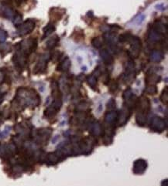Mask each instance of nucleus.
Masks as SVG:
<instances>
[{
  "label": "nucleus",
  "mask_w": 168,
  "mask_h": 186,
  "mask_svg": "<svg viewBox=\"0 0 168 186\" xmlns=\"http://www.w3.org/2000/svg\"><path fill=\"white\" fill-rule=\"evenodd\" d=\"M15 100L18 105L37 107L41 103V97L33 89L20 87L16 91Z\"/></svg>",
  "instance_id": "obj_1"
},
{
  "label": "nucleus",
  "mask_w": 168,
  "mask_h": 186,
  "mask_svg": "<svg viewBox=\"0 0 168 186\" xmlns=\"http://www.w3.org/2000/svg\"><path fill=\"white\" fill-rule=\"evenodd\" d=\"M37 47V40L36 39H28L24 40L19 43H18L17 50L22 52L27 56H29L33 52H34Z\"/></svg>",
  "instance_id": "obj_2"
},
{
  "label": "nucleus",
  "mask_w": 168,
  "mask_h": 186,
  "mask_svg": "<svg viewBox=\"0 0 168 186\" xmlns=\"http://www.w3.org/2000/svg\"><path fill=\"white\" fill-rule=\"evenodd\" d=\"M130 43V48L128 50V53L133 59H136L139 57L141 53L142 42L140 39L137 37H132L131 40L129 42Z\"/></svg>",
  "instance_id": "obj_3"
},
{
  "label": "nucleus",
  "mask_w": 168,
  "mask_h": 186,
  "mask_svg": "<svg viewBox=\"0 0 168 186\" xmlns=\"http://www.w3.org/2000/svg\"><path fill=\"white\" fill-rule=\"evenodd\" d=\"M36 26V23L33 19H27L17 26V34L19 37H23L32 33Z\"/></svg>",
  "instance_id": "obj_4"
},
{
  "label": "nucleus",
  "mask_w": 168,
  "mask_h": 186,
  "mask_svg": "<svg viewBox=\"0 0 168 186\" xmlns=\"http://www.w3.org/2000/svg\"><path fill=\"white\" fill-rule=\"evenodd\" d=\"M50 60V55L49 53H45L42 56H41L40 60H38V62L33 68V73L38 75L45 73L46 67H47V63Z\"/></svg>",
  "instance_id": "obj_5"
},
{
  "label": "nucleus",
  "mask_w": 168,
  "mask_h": 186,
  "mask_svg": "<svg viewBox=\"0 0 168 186\" xmlns=\"http://www.w3.org/2000/svg\"><path fill=\"white\" fill-rule=\"evenodd\" d=\"M167 122L161 117L155 116L150 121V129L154 132L161 133L166 129Z\"/></svg>",
  "instance_id": "obj_6"
},
{
  "label": "nucleus",
  "mask_w": 168,
  "mask_h": 186,
  "mask_svg": "<svg viewBox=\"0 0 168 186\" xmlns=\"http://www.w3.org/2000/svg\"><path fill=\"white\" fill-rule=\"evenodd\" d=\"M124 81L126 83H131L136 78V71L134 62L133 60H130L126 63V71L123 75Z\"/></svg>",
  "instance_id": "obj_7"
},
{
  "label": "nucleus",
  "mask_w": 168,
  "mask_h": 186,
  "mask_svg": "<svg viewBox=\"0 0 168 186\" xmlns=\"http://www.w3.org/2000/svg\"><path fill=\"white\" fill-rule=\"evenodd\" d=\"M136 107L137 108V112L148 114L150 110V101L147 97L142 96L137 99Z\"/></svg>",
  "instance_id": "obj_8"
},
{
  "label": "nucleus",
  "mask_w": 168,
  "mask_h": 186,
  "mask_svg": "<svg viewBox=\"0 0 168 186\" xmlns=\"http://www.w3.org/2000/svg\"><path fill=\"white\" fill-rule=\"evenodd\" d=\"M131 111L132 110L130 108L124 105L120 113L118 114V121H117V122L119 124L120 126H123L127 123L130 116H131Z\"/></svg>",
  "instance_id": "obj_9"
},
{
  "label": "nucleus",
  "mask_w": 168,
  "mask_h": 186,
  "mask_svg": "<svg viewBox=\"0 0 168 186\" xmlns=\"http://www.w3.org/2000/svg\"><path fill=\"white\" fill-rule=\"evenodd\" d=\"M27 57L28 56L23 53L22 52L17 50L15 55L13 57V62L14 63L15 66L19 68H23L25 67L27 63Z\"/></svg>",
  "instance_id": "obj_10"
},
{
  "label": "nucleus",
  "mask_w": 168,
  "mask_h": 186,
  "mask_svg": "<svg viewBox=\"0 0 168 186\" xmlns=\"http://www.w3.org/2000/svg\"><path fill=\"white\" fill-rule=\"evenodd\" d=\"M161 77L160 75L157 74L151 68L147 71V76L145 78V82L147 85H156L157 83L161 81Z\"/></svg>",
  "instance_id": "obj_11"
},
{
  "label": "nucleus",
  "mask_w": 168,
  "mask_h": 186,
  "mask_svg": "<svg viewBox=\"0 0 168 186\" xmlns=\"http://www.w3.org/2000/svg\"><path fill=\"white\" fill-rule=\"evenodd\" d=\"M147 168V162L144 159H137L133 164V171L136 175H142Z\"/></svg>",
  "instance_id": "obj_12"
},
{
  "label": "nucleus",
  "mask_w": 168,
  "mask_h": 186,
  "mask_svg": "<svg viewBox=\"0 0 168 186\" xmlns=\"http://www.w3.org/2000/svg\"><path fill=\"white\" fill-rule=\"evenodd\" d=\"M52 130L50 128H42L37 130V141L46 142L48 141L49 138L51 135Z\"/></svg>",
  "instance_id": "obj_13"
},
{
  "label": "nucleus",
  "mask_w": 168,
  "mask_h": 186,
  "mask_svg": "<svg viewBox=\"0 0 168 186\" xmlns=\"http://www.w3.org/2000/svg\"><path fill=\"white\" fill-rule=\"evenodd\" d=\"M89 131L91 134L94 137H98L102 134V125L99 123V121H91L90 124H89Z\"/></svg>",
  "instance_id": "obj_14"
},
{
  "label": "nucleus",
  "mask_w": 168,
  "mask_h": 186,
  "mask_svg": "<svg viewBox=\"0 0 168 186\" xmlns=\"http://www.w3.org/2000/svg\"><path fill=\"white\" fill-rule=\"evenodd\" d=\"M64 157H62V155H60L57 151H56L54 153H50L47 155L46 156V164L48 165H54L57 164L60 160H62Z\"/></svg>",
  "instance_id": "obj_15"
},
{
  "label": "nucleus",
  "mask_w": 168,
  "mask_h": 186,
  "mask_svg": "<svg viewBox=\"0 0 168 186\" xmlns=\"http://www.w3.org/2000/svg\"><path fill=\"white\" fill-rule=\"evenodd\" d=\"M103 39H104L105 42H107L111 48L113 49L114 50H116L115 48L116 47V37L115 33H113V32L105 33L103 35Z\"/></svg>",
  "instance_id": "obj_16"
},
{
  "label": "nucleus",
  "mask_w": 168,
  "mask_h": 186,
  "mask_svg": "<svg viewBox=\"0 0 168 186\" xmlns=\"http://www.w3.org/2000/svg\"><path fill=\"white\" fill-rule=\"evenodd\" d=\"M164 38V36L160 34L159 33L156 32L154 29L152 28L148 33V36H147V41L151 43L153 42H159L162 41Z\"/></svg>",
  "instance_id": "obj_17"
},
{
  "label": "nucleus",
  "mask_w": 168,
  "mask_h": 186,
  "mask_svg": "<svg viewBox=\"0 0 168 186\" xmlns=\"http://www.w3.org/2000/svg\"><path fill=\"white\" fill-rule=\"evenodd\" d=\"M156 32L159 33L160 34L164 36L167 33V26L166 24L163 23V22L160 21V20H157L155 21L154 23L153 24V27H152Z\"/></svg>",
  "instance_id": "obj_18"
},
{
  "label": "nucleus",
  "mask_w": 168,
  "mask_h": 186,
  "mask_svg": "<svg viewBox=\"0 0 168 186\" xmlns=\"http://www.w3.org/2000/svg\"><path fill=\"white\" fill-rule=\"evenodd\" d=\"M118 112L114 111L107 112L105 116V122L108 125L114 124L118 121Z\"/></svg>",
  "instance_id": "obj_19"
},
{
  "label": "nucleus",
  "mask_w": 168,
  "mask_h": 186,
  "mask_svg": "<svg viewBox=\"0 0 168 186\" xmlns=\"http://www.w3.org/2000/svg\"><path fill=\"white\" fill-rule=\"evenodd\" d=\"M100 55L102 59L103 62H104L106 65H111L114 62V57L112 56V54L110 53V52L108 50H102L100 51Z\"/></svg>",
  "instance_id": "obj_20"
},
{
  "label": "nucleus",
  "mask_w": 168,
  "mask_h": 186,
  "mask_svg": "<svg viewBox=\"0 0 168 186\" xmlns=\"http://www.w3.org/2000/svg\"><path fill=\"white\" fill-rule=\"evenodd\" d=\"M71 60H70V58L68 56H66L59 63V65L57 67V70L58 71H60V72H67L71 68Z\"/></svg>",
  "instance_id": "obj_21"
},
{
  "label": "nucleus",
  "mask_w": 168,
  "mask_h": 186,
  "mask_svg": "<svg viewBox=\"0 0 168 186\" xmlns=\"http://www.w3.org/2000/svg\"><path fill=\"white\" fill-rule=\"evenodd\" d=\"M164 59V53L160 51V50H153L150 55V61L154 62V63H159L162 61Z\"/></svg>",
  "instance_id": "obj_22"
},
{
  "label": "nucleus",
  "mask_w": 168,
  "mask_h": 186,
  "mask_svg": "<svg viewBox=\"0 0 168 186\" xmlns=\"http://www.w3.org/2000/svg\"><path fill=\"white\" fill-rule=\"evenodd\" d=\"M147 121V114L141 112H137L136 115V122L139 126L143 127L145 126Z\"/></svg>",
  "instance_id": "obj_23"
},
{
  "label": "nucleus",
  "mask_w": 168,
  "mask_h": 186,
  "mask_svg": "<svg viewBox=\"0 0 168 186\" xmlns=\"http://www.w3.org/2000/svg\"><path fill=\"white\" fill-rule=\"evenodd\" d=\"M57 111H57L55 108H53L52 106L50 105V107L46 108L43 114H44V117H46V119L50 120V119H53V118H54V117H56L57 114Z\"/></svg>",
  "instance_id": "obj_24"
},
{
  "label": "nucleus",
  "mask_w": 168,
  "mask_h": 186,
  "mask_svg": "<svg viewBox=\"0 0 168 186\" xmlns=\"http://www.w3.org/2000/svg\"><path fill=\"white\" fill-rule=\"evenodd\" d=\"M60 41V38L58 37V36L55 35L53 37L50 38L46 42V48L48 50H53L58 45V42Z\"/></svg>",
  "instance_id": "obj_25"
},
{
  "label": "nucleus",
  "mask_w": 168,
  "mask_h": 186,
  "mask_svg": "<svg viewBox=\"0 0 168 186\" xmlns=\"http://www.w3.org/2000/svg\"><path fill=\"white\" fill-rule=\"evenodd\" d=\"M56 28H55V26L52 23H48L46 26L43 28V39L46 38V37H49L51 33H53L55 31Z\"/></svg>",
  "instance_id": "obj_26"
},
{
  "label": "nucleus",
  "mask_w": 168,
  "mask_h": 186,
  "mask_svg": "<svg viewBox=\"0 0 168 186\" xmlns=\"http://www.w3.org/2000/svg\"><path fill=\"white\" fill-rule=\"evenodd\" d=\"M86 81L87 83L91 89L95 90L97 87V77H95L94 75H89L88 77H86Z\"/></svg>",
  "instance_id": "obj_27"
},
{
  "label": "nucleus",
  "mask_w": 168,
  "mask_h": 186,
  "mask_svg": "<svg viewBox=\"0 0 168 186\" xmlns=\"http://www.w3.org/2000/svg\"><path fill=\"white\" fill-rule=\"evenodd\" d=\"M104 39L101 37H95L94 39H92L91 40V44L92 46L95 47V49H101L102 47V46L104 45Z\"/></svg>",
  "instance_id": "obj_28"
},
{
  "label": "nucleus",
  "mask_w": 168,
  "mask_h": 186,
  "mask_svg": "<svg viewBox=\"0 0 168 186\" xmlns=\"http://www.w3.org/2000/svg\"><path fill=\"white\" fill-rule=\"evenodd\" d=\"M2 15L5 18L7 19H13L15 15L13 10L10 7H4L2 8Z\"/></svg>",
  "instance_id": "obj_29"
},
{
  "label": "nucleus",
  "mask_w": 168,
  "mask_h": 186,
  "mask_svg": "<svg viewBox=\"0 0 168 186\" xmlns=\"http://www.w3.org/2000/svg\"><path fill=\"white\" fill-rule=\"evenodd\" d=\"M89 104L86 101H82L77 104L76 109L78 112H85L89 109Z\"/></svg>",
  "instance_id": "obj_30"
},
{
  "label": "nucleus",
  "mask_w": 168,
  "mask_h": 186,
  "mask_svg": "<svg viewBox=\"0 0 168 186\" xmlns=\"http://www.w3.org/2000/svg\"><path fill=\"white\" fill-rule=\"evenodd\" d=\"M145 92L150 95H155L157 94V87L156 85H147L145 88Z\"/></svg>",
  "instance_id": "obj_31"
},
{
  "label": "nucleus",
  "mask_w": 168,
  "mask_h": 186,
  "mask_svg": "<svg viewBox=\"0 0 168 186\" xmlns=\"http://www.w3.org/2000/svg\"><path fill=\"white\" fill-rule=\"evenodd\" d=\"M160 99H161V102H162L163 104H166V105L167 104V103H168V87L167 86H166V87L163 90L162 94H161Z\"/></svg>",
  "instance_id": "obj_32"
},
{
  "label": "nucleus",
  "mask_w": 168,
  "mask_h": 186,
  "mask_svg": "<svg viewBox=\"0 0 168 186\" xmlns=\"http://www.w3.org/2000/svg\"><path fill=\"white\" fill-rule=\"evenodd\" d=\"M22 23H23V16L19 13L15 14L13 18V23L15 25V26H19Z\"/></svg>",
  "instance_id": "obj_33"
},
{
  "label": "nucleus",
  "mask_w": 168,
  "mask_h": 186,
  "mask_svg": "<svg viewBox=\"0 0 168 186\" xmlns=\"http://www.w3.org/2000/svg\"><path fill=\"white\" fill-rule=\"evenodd\" d=\"M133 95L134 94H133V91H132L131 89L128 88L123 92V94H122V98H123L124 101H126V100L130 99V98L133 96Z\"/></svg>",
  "instance_id": "obj_34"
},
{
  "label": "nucleus",
  "mask_w": 168,
  "mask_h": 186,
  "mask_svg": "<svg viewBox=\"0 0 168 186\" xmlns=\"http://www.w3.org/2000/svg\"><path fill=\"white\" fill-rule=\"evenodd\" d=\"M62 56V53L60 51H55L54 53L50 56V59L52 60V61H54V63L59 61V60L60 59Z\"/></svg>",
  "instance_id": "obj_35"
},
{
  "label": "nucleus",
  "mask_w": 168,
  "mask_h": 186,
  "mask_svg": "<svg viewBox=\"0 0 168 186\" xmlns=\"http://www.w3.org/2000/svg\"><path fill=\"white\" fill-rule=\"evenodd\" d=\"M107 108L109 111H113L116 108V103L114 99H110L107 103Z\"/></svg>",
  "instance_id": "obj_36"
},
{
  "label": "nucleus",
  "mask_w": 168,
  "mask_h": 186,
  "mask_svg": "<svg viewBox=\"0 0 168 186\" xmlns=\"http://www.w3.org/2000/svg\"><path fill=\"white\" fill-rule=\"evenodd\" d=\"M145 18H146L145 15L140 14V15H137V16H136V18L134 19V22H135L136 25H138V26L141 25L142 23H143V22L144 21Z\"/></svg>",
  "instance_id": "obj_37"
},
{
  "label": "nucleus",
  "mask_w": 168,
  "mask_h": 186,
  "mask_svg": "<svg viewBox=\"0 0 168 186\" xmlns=\"http://www.w3.org/2000/svg\"><path fill=\"white\" fill-rule=\"evenodd\" d=\"M10 130H11V127H6V128L0 132V138H5L7 137V135H9L10 133Z\"/></svg>",
  "instance_id": "obj_38"
},
{
  "label": "nucleus",
  "mask_w": 168,
  "mask_h": 186,
  "mask_svg": "<svg viewBox=\"0 0 168 186\" xmlns=\"http://www.w3.org/2000/svg\"><path fill=\"white\" fill-rule=\"evenodd\" d=\"M118 90V83L116 82V81H112L109 84V91L110 93H115L116 92V90Z\"/></svg>",
  "instance_id": "obj_39"
},
{
  "label": "nucleus",
  "mask_w": 168,
  "mask_h": 186,
  "mask_svg": "<svg viewBox=\"0 0 168 186\" xmlns=\"http://www.w3.org/2000/svg\"><path fill=\"white\" fill-rule=\"evenodd\" d=\"M8 37V33L5 30L0 29V42H4L6 40Z\"/></svg>",
  "instance_id": "obj_40"
},
{
  "label": "nucleus",
  "mask_w": 168,
  "mask_h": 186,
  "mask_svg": "<svg viewBox=\"0 0 168 186\" xmlns=\"http://www.w3.org/2000/svg\"><path fill=\"white\" fill-rule=\"evenodd\" d=\"M102 80L103 83H104L105 84H108V83H109V74H108L107 72H105V73H102ZM102 75H101V76H102Z\"/></svg>",
  "instance_id": "obj_41"
},
{
  "label": "nucleus",
  "mask_w": 168,
  "mask_h": 186,
  "mask_svg": "<svg viewBox=\"0 0 168 186\" xmlns=\"http://www.w3.org/2000/svg\"><path fill=\"white\" fill-rule=\"evenodd\" d=\"M10 47L7 44H1L0 45V51H5V50H10Z\"/></svg>",
  "instance_id": "obj_42"
},
{
  "label": "nucleus",
  "mask_w": 168,
  "mask_h": 186,
  "mask_svg": "<svg viewBox=\"0 0 168 186\" xmlns=\"http://www.w3.org/2000/svg\"><path fill=\"white\" fill-rule=\"evenodd\" d=\"M85 79H86V77L85 76V74H83V73H81V74H79L78 76H77V81H78V82H83Z\"/></svg>",
  "instance_id": "obj_43"
},
{
  "label": "nucleus",
  "mask_w": 168,
  "mask_h": 186,
  "mask_svg": "<svg viewBox=\"0 0 168 186\" xmlns=\"http://www.w3.org/2000/svg\"><path fill=\"white\" fill-rule=\"evenodd\" d=\"M59 135H56V136L54 137V139H53L52 140V142H53V144H55V143H56V141H57V140L58 139H59Z\"/></svg>",
  "instance_id": "obj_44"
},
{
  "label": "nucleus",
  "mask_w": 168,
  "mask_h": 186,
  "mask_svg": "<svg viewBox=\"0 0 168 186\" xmlns=\"http://www.w3.org/2000/svg\"><path fill=\"white\" fill-rule=\"evenodd\" d=\"M4 80V75L2 74V73L0 71V83L3 81Z\"/></svg>",
  "instance_id": "obj_45"
},
{
  "label": "nucleus",
  "mask_w": 168,
  "mask_h": 186,
  "mask_svg": "<svg viewBox=\"0 0 168 186\" xmlns=\"http://www.w3.org/2000/svg\"><path fill=\"white\" fill-rule=\"evenodd\" d=\"M102 109H103L102 104H100V105L99 106V108H98V111H99V113H100V112L102 111Z\"/></svg>",
  "instance_id": "obj_46"
}]
</instances>
